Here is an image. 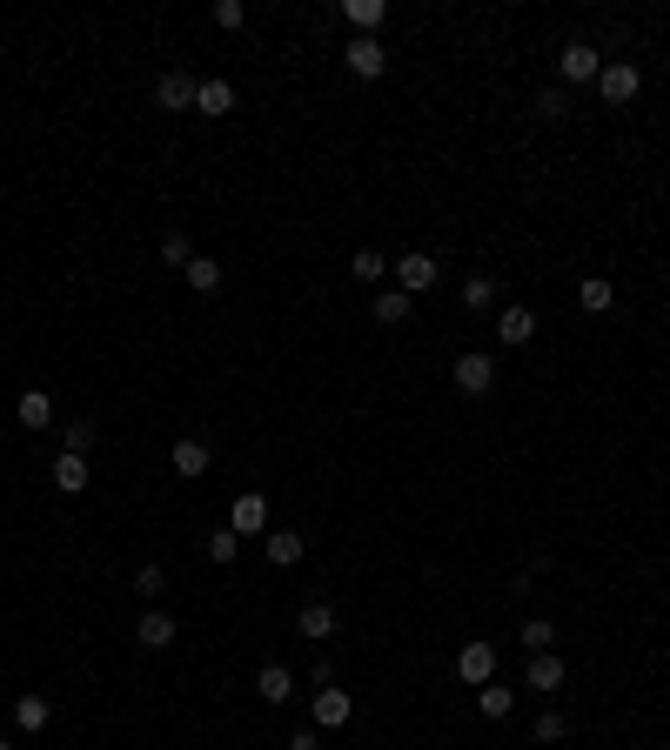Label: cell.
Masks as SVG:
<instances>
[{
	"mask_svg": "<svg viewBox=\"0 0 670 750\" xmlns=\"http://www.w3.org/2000/svg\"><path fill=\"white\" fill-rule=\"evenodd\" d=\"M396 288H402V295L436 288V255H423V248H416V255H402V262H396Z\"/></svg>",
	"mask_w": 670,
	"mask_h": 750,
	"instance_id": "5",
	"label": "cell"
},
{
	"mask_svg": "<svg viewBox=\"0 0 670 750\" xmlns=\"http://www.w3.org/2000/svg\"><path fill=\"white\" fill-rule=\"evenodd\" d=\"M134 590H141V596H161V590H168V570H161V563H141V570H134Z\"/></svg>",
	"mask_w": 670,
	"mask_h": 750,
	"instance_id": "31",
	"label": "cell"
},
{
	"mask_svg": "<svg viewBox=\"0 0 670 750\" xmlns=\"http://www.w3.org/2000/svg\"><path fill=\"white\" fill-rule=\"evenodd\" d=\"M295 623H302V637H309V643H329L335 637V610H329V603H309Z\"/></svg>",
	"mask_w": 670,
	"mask_h": 750,
	"instance_id": "16",
	"label": "cell"
},
{
	"mask_svg": "<svg viewBox=\"0 0 670 750\" xmlns=\"http://www.w3.org/2000/svg\"><path fill=\"white\" fill-rule=\"evenodd\" d=\"M563 677H570V670H563V657H557V650L530 657V690H543V697H550V690H563Z\"/></svg>",
	"mask_w": 670,
	"mask_h": 750,
	"instance_id": "10",
	"label": "cell"
},
{
	"mask_svg": "<svg viewBox=\"0 0 670 750\" xmlns=\"http://www.w3.org/2000/svg\"><path fill=\"white\" fill-rule=\"evenodd\" d=\"M14 416H21L27 429H47V422H54V402H47L41 389H27V396H21V409H14Z\"/></svg>",
	"mask_w": 670,
	"mask_h": 750,
	"instance_id": "21",
	"label": "cell"
},
{
	"mask_svg": "<svg viewBox=\"0 0 670 750\" xmlns=\"http://www.w3.org/2000/svg\"><path fill=\"white\" fill-rule=\"evenodd\" d=\"M155 101H161V108H195V81H188V74H161V81H155Z\"/></svg>",
	"mask_w": 670,
	"mask_h": 750,
	"instance_id": "11",
	"label": "cell"
},
{
	"mask_svg": "<svg viewBox=\"0 0 670 750\" xmlns=\"http://www.w3.org/2000/svg\"><path fill=\"white\" fill-rule=\"evenodd\" d=\"M342 14H349V21H356L362 34H376V27L389 21V7H382V0H349V7H342Z\"/></svg>",
	"mask_w": 670,
	"mask_h": 750,
	"instance_id": "24",
	"label": "cell"
},
{
	"mask_svg": "<svg viewBox=\"0 0 670 750\" xmlns=\"http://www.w3.org/2000/svg\"><path fill=\"white\" fill-rule=\"evenodd\" d=\"M161 262H168V268H188V262H195V242H188V235L175 228V235L161 242Z\"/></svg>",
	"mask_w": 670,
	"mask_h": 750,
	"instance_id": "29",
	"label": "cell"
},
{
	"mask_svg": "<svg viewBox=\"0 0 670 750\" xmlns=\"http://www.w3.org/2000/svg\"><path fill=\"white\" fill-rule=\"evenodd\" d=\"M490 382H496V362L483 349H469L463 362H456V389H463V396H490Z\"/></svg>",
	"mask_w": 670,
	"mask_h": 750,
	"instance_id": "4",
	"label": "cell"
},
{
	"mask_svg": "<svg viewBox=\"0 0 670 750\" xmlns=\"http://www.w3.org/2000/svg\"><path fill=\"white\" fill-rule=\"evenodd\" d=\"M577 302H583V309H597V315H603V309H610V302H617V288L603 282V275H590V282L577 288Z\"/></svg>",
	"mask_w": 670,
	"mask_h": 750,
	"instance_id": "25",
	"label": "cell"
},
{
	"mask_svg": "<svg viewBox=\"0 0 670 750\" xmlns=\"http://www.w3.org/2000/svg\"><path fill=\"white\" fill-rule=\"evenodd\" d=\"M349 275H356V282H369V288H382V275H389V262H382L376 248H356V262H349Z\"/></svg>",
	"mask_w": 670,
	"mask_h": 750,
	"instance_id": "22",
	"label": "cell"
},
{
	"mask_svg": "<svg viewBox=\"0 0 670 750\" xmlns=\"http://www.w3.org/2000/svg\"><path fill=\"white\" fill-rule=\"evenodd\" d=\"M376 322H409V295L402 288H382L376 295Z\"/></svg>",
	"mask_w": 670,
	"mask_h": 750,
	"instance_id": "26",
	"label": "cell"
},
{
	"mask_svg": "<svg viewBox=\"0 0 670 750\" xmlns=\"http://www.w3.org/2000/svg\"><path fill=\"white\" fill-rule=\"evenodd\" d=\"M208 21H215V27H242L248 7H242V0H215V7H208Z\"/></svg>",
	"mask_w": 670,
	"mask_h": 750,
	"instance_id": "32",
	"label": "cell"
},
{
	"mask_svg": "<svg viewBox=\"0 0 670 750\" xmlns=\"http://www.w3.org/2000/svg\"><path fill=\"white\" fill-rule=\"evenodd\" d=\"M0 750H14V744H0Z\"/></svg>",
	"mask_w": 670,
	"mask_h": 750,
	"instance_id": "36",
	"label": "cell"
},
{
	"mask_svg": "<svg viewBox=\"0 0 670 750\" xmlns=\"http://www.w3.org/2000/svg\"><path fill=\"white\" fill-rule=\"evenodd\" d=\"M181 275H188V288H201V295H208V288H222V262H215V255H195Z\"/></svg>",
	"mask_w": 670,
	"mask_h": 750,
	"instance_id": "19",
	"label": "cell"
},
{
	"mask_svg": "<svg viewBox=\"0 0 670 750\" xmlns=\"http://www.w3.org/2000/svg\"><path fill=\"white\" fill-rule=\"evenodd\" d=\"M262 523H268V496H262V489L235 496V509H228V530H235V536H255Z\"/></svg>",
	"mask_w": 670,
	"mask_h": 750,
	"instance_id": "7",
	"label": "cell"
},
{
	"mask_svg": "<svg viewBox=\"0 0 670 750\" xmlns=\"http://www.w3.org/2000/svg\"><path fill=\"white\" fill-rule=\"evenodd\" d=\"M235 550H242V536H235V530H215V536H208V556H215V563H235Z\"/></svg>",
	"mask_w": 670,
	"mask_h": 750,
	"instance_id": "33",
	"label": "cell"
},
{
	"mask_svg": "<svg viewBox=\"0 0 670 750\" xmlns=\"http://www.w3.org/2000/svg\"><path fill=\"white\" fill-rule=\"evenodd\" d=\"M201 469H208V442L181 436V442H175V476H201Z\"/></svg>",
	"mask_w": 670,
	"mask_h": 750,
	"instance_id": "18",
	"label": "cell"
},
{
	"mask_svg": "<svg viewBox=\"0 0 670 750\" xmlns=\"http://www.w3.org/2000/svg\"><path fill=\"white\" fill-rule=\"evenodd\" d=\"M496 335H503L510 349H523V342L536 335V315L530 309H503V315H496Z\"/></svg>",
	"mask_w": 670,
	"mask_h": 750,
	"instance_id": "13",
	"label": "cell"
},
{
	"mask_svg": "<svg viewBox=\"0 0 670 750\" xmlns=\"http://www.w3.org/2000/svg\"><path fill=\"white\" fill-rule=\"evenodd\" d=\"M476 710H483V717H510V710H516V697H510L503 684H496V677H490V684L476 690Z\"/></svg>",
	"mask_w": 670,
	"mask_h": 750,
	"instance_id": "20",
	"label": "cell"
},
{
	"mask_svg": "<svg viewBox=\"0 0 670 750\" xmlns=\"http://www.w3.org/2000/svg\"><path fill=\"white\" fill-rule=\"evenodd\" d=\"M94 436H101L94 422H74V429H67V456H88V449H94Z\"/></svg>",
	"mask_w": 670,
	"mask_h": 750,
	"instance_id": "34",
	"label": "cell"
},
{
	"mask_svg": "<svg viewBox=\"0 0 670 750\" xmlns=\"http://www.w3.org/2000/svg\"><path fill=\"white\" fill-rule=\"evenodd\" d=\"M134 637H141V650H168V643H175V617H168V610H148Z\"/></svg>",
	"mask_w": 670,
	"mask_h": 750,
	"instance_id": "12",
	"label": "cell"
},
{
	"mask_svg": "<svg viewBox=\"0 0 670 750\" xmlns=\"http://www.w3.org/2000/svg\"><path fill=\"white\" fill-rule=\"evenodd\" d=\"M490 302H496V282L490 275H469L463 282V309H490Z\"/></svg>",
	"mask_w": 670,
	"mask_h": 750,
	"instance_id": "28",
	"label": "cell"
},
{
	"mask_svg": "<svg viewBox=\"0 0 670 750\" xmlns=\"http://www.w3.org/2000/svg\"><path fill=\"white\" fill-rule=\"evenodd\" d=\"M550 643H557V630H550L543 617H536V623H523V650H530V657H543Z\"/></svg>",
	"mask_w": 670,
	"mask_h": 750,
	"instance_id": "30",
	"label": "cell"
},
{
	"mask_svg": "<svg viewBox=\"0 0 670 750\" xmlns=\"http://www.w3.org/2000/svg\"><path fill=\"white\" fill-rule=\"evenodd\" d=\"M597 88H603V101H617V108H624V101H637V88H644V74H637L630 61H610V67L597 74Z\"/></svg>",
	"mask_w": 670,
	"mask_h": 750,
	"instance_id": "3",
	"label": "cell"
},
{
	"mask_svg": "<svg viewBox=\"0 0 670 750\" xmlns=\"http://www.w3.org/2000/svg\"><path fill=\"white\" fill-rule=\"evenodd\" d=\"M456 677L483 690V684L496 677V650H490V643H463V657H456Z\"/></svg>",
	"mask_w": 670,
	"mask_h": 750,
	"instance_id": "6",
	"label": "cell"
},
{
	"mask_svg": "<svg viewBox=\"0 0 670 750\" xmlns=\"http://www.w3.org/2000/svg\"><path fill=\"white\" fill-rule=\"evenodd\" d=\"M255 690H262L268 704H289V697H295V677H289V670H282V663H268L262 677H255Z\"/></svg>",
	"mask_w": 670,
	"mask_h": 750,
	"instance_id": "17",
	"label": "cell"
},
{
	"mask_svg": "<svg viewBox=\"0 0 670 750\" xmlns=\"http://www.w3.org/2000/svg\"><path fill=\"white\" fill-rule=\"evenodd\" d=\"M302 550H309V543H302L295 530H268V543H262V556L275 563V570H289V563H302Z\"/></svg>",
	"mask_w": 670,
	"mask_h": 750,
	"instance_id": "9",
	"label": "cell"
},
{
	"mask_svg": "<svg viewBox=\"0 0 670 750\" xmlns=\"http://www.w3.org/2000/svg\"><path fill=\"white\" fill-rule=\"evenodd\" d=\"M54 483H61L67 496H81V489H88V456H67L61 449V456H54Z\"/></svg>",
	"mask_w": 670,
	"mask_h": 750,
	"instance_id": "15",
	"label": "cell"
},
{
	"mask_svg": "<svg viewBox=\"0 0 670 750\" xmlns=\"http://www.w3.org/2000/svg\"><path fill=\"white\" fill-rule=\"evenodd\" d=\"M342 61H349V74H362V81H376L382 67H389V47H382L376 34H356V41L342 47Z\"/></svg>",
	"mask_w": 670,
	"mask_h": 750,
	"instance_id": "2",
	"label": "cell"
},
{
	"mask_svg": "<svg viewBox=\"0 0 670 750\" xmlns=\"http://www.w3.org/2000/svg\"><path fill=\"white\" fill-rule=\"evenodd\" d=\"M563 737H570V717H563V710H543V717H536V744H563Z\"/></svg>",
	"mask_w": 670,
	"mask_h": 750,
	"instance_id": "27",
	"label": "cell"
},
{
	"mask_svg": "<svg viewBox=\"0 0 670 750\" xmlns=\"http://www.w3.org/2000/svg\"><path fill=\"white\" fill-rule=\"evenodd\" d=\"M557 67H563V81H597V74H603V61H597V47H590V41H570L557 54Z\"/></svg>",
	"mask_w": 670,
	"mask_h": 750,
	"instance_id": "8",
	"label": "cell"
},
{
	"mask_svg": "<svg viewBox=\"0 0 670 750\" xmlns=\"http://www.w3.org/2000/svg\"><path fill=\"white\" fill-rule=\"evenodd\" d=\"M228 108H235L228 81H195V114H228Z\"/></svg>",
	"mask_w": 670,
	"mask_h": 750,
	"instance_id": "14",
	"label": "cell"
},
{
	"mask_svg": "<svg viewBox=\"0 0 670 750\" xmlns=\"http://www.w3.org/2000/svg\"><path fill=\"white\" fill-rule=\"evenodd\" d=\"M309 717H315V730H342L349 717H356V697H349L342 684H329V690H315V710H309Z\"/></svg>",
	"mask_w": 670,
	"mask_h": 750,
	"instance_id": "1",
	"label": "cell"
},
{
	"mask_svg": "<svg viewBox=\"0 0 670 750\" xmlns=\"http://www.w3.org/2000/svg\"><path fill=\"white\" fill-rule=\"evenodd\" d=\"M289 750H322V744H315V724H309V730H295V737H289Z\"/></svg>",
	"mask_w": 670,
	"mask_h": 750,
	"instance_id": "35",
	"label": "cell"
},
{
	"mask_svg": "<svg viewBox=\"0 0 670 750\" xmlns=\"http://www.w3.org/2000/svg\"><path fill=\"white\" fill-rule=\"evenodd\" d=\"M47 717H54L47 697H14V724H21V730H47Z\"/></svg>",
	"mask_w": 670,
	"mask_h": 750,
	"instance_id": "23",
	"label": "cell"
}]
</instances>
